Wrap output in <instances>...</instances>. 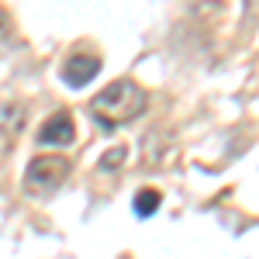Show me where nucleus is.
<instances>
[{
    "mask_svg": "<svg viewBox=\"0 0 259 259\" xmlns=\"http://www.w3.org/2000/svg\"><path fill=\"white\" fill-rule=\"evenodd\" d=\"M11 38V18H7V11L0 7V45Z\"/></svg>",
    "mask_w": 259,
    "mask_h": 259,
    "instance_id": "8",
    "label": "nucleus"
},
{
    "mask_svg": "<svg viewBox=\"0 0 259 259\" xmlns=\"http://www.w3.org/2000/svg\"><path fill=\"white\" fill-rule=\"evenodd\" d=\"M66 177H69V159H62V156H38V159L28 162L24 190L31 197H52Z\"/></svg>",
    "mask_w": 259,
    "mask_h": 259,
    "instance_id": "2",
    "label": "nucleus"
},
{
    "mask_svg": "<svg viewBox=\"0 0 259 259\" xmlns=\"http://www.w3.org/2000/svg\"><path fill=\"white\" fill-rule=\"evenodd\" d=\"M124 159H128V149H124V145H118V149H111V152H104V156H100L97 169H104V173H114V169H118Z\"/></svg>",
    "mask_w": 259,
    "mask_h": 259,
    "instance_id": "6",
    "label": "nucleus"
},
{
    "mask_svg": "<svg viewBox=\"0 0 259 259\" xmlns=\"http://www.w3.org/2000/svg\"><path fill=\"white\" fill-rule=\"evenodd\" d=\"M159 204H162V194L152 190V187H145V190L135 194V214H139V218H149V214L159 211Z\"/></svg>",
    "mask_w": 259,
    "mask_h": 259,
    "instance_id": "5",
    "label": "nucleus"
},
{
    "mask_svg": "<svg viewBox=\"0 0 259 259\" xmlns=\"http://www.w3.org/2000/svg\"><path fill=\"white\" fill-rule=\"evenodd\" d=\"M4 121H7V128H11V132H21V124H24L21 111L14 114V107H4Z\"/></svg>",
    "mask_w": 259,
    "mask_h": 259,
    "instance_id": "7",
    "label": "nucleus"
},
{
    "mask_svg": "<svg viewBox=\"0 0 259 259\" xmlns=\"http://www.w3.org/2000/svg\"><path fill=\"white\" fill-rule=\"evenodd\" d=\"M73 142H76V124L66 111L52 114L38 128V145H73Z\"/></svg>",
    "mask_w": 259,
    "mask_h": 259,
    "instance_id": "3",
    "label": "nucleus"
},
{
    "mask_svg": "<svg viewBox=\"0 0 259 259\" xmlns=\"http://www.w3.org/2000/svg\"><path fill=\"white\" fill-rule=\"evenodd\" d=\"M145 104H149V97L135 80H114L111 87H104L97 97L90 100V114L104 132H111V128H118L124 121L139 118L145 111Z\"/></svg>",
    "mask_w": 259,
    "mask_h": 259,
    "instance_id": "1",
    "label": "nucleus"
},
{
    "mask_svg": "<svg viewBox=\"0 0 259 259\" xmlns=\"http://www.w3.org/2000/svg\"><path fill=\"white\" fill-rule=\"evenodd\" d=\"M97 73H100V56H87V52L83 56H69L66 66H62V80L69 83L73 90L76 87H87Z\"/></svg>",
    "mask_w": 259,
    "mask_h": 259,
    "instance_id": "4",
    "label": "nucleus"
}]
</instances>
